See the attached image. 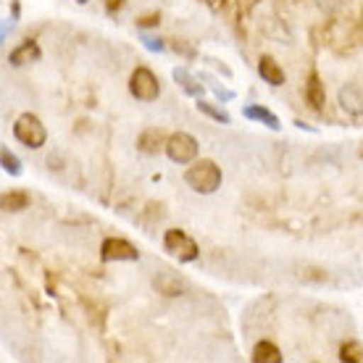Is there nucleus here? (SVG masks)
Listing matches in <instances>:
<instances>
[{"label":"nucleus","mask_w":363,"mask_h":363,"mask_svg":"<svg viewBox=\"0 0 363 363\" xmlns=\"http://www.w3.org/2000/svg\"><path fill=\"white\" fill-rule=\"evenodd\" d=\"M129 92L135 95L137 100H155L161 95V82L147 66H137L132 77H129Z\"/></svg>","instance_id":"obj_5"},{"label":"nucleus","mask_w":363,"mask_h":363,"mask_svg":"<svg viewBox=\"0 0 363 363\" xmlns=\"http://www.w3.org/2000/svg\"><path fill=\"white\" fill-rule=\"evenodd\" d=\"M40 58V48H37L35 40H27V43H21V45L16 48V50H11L9 61L13 66H21L27 64V61H37Z\"/></svg>","instance_id":"obj_13"},{"label":"nucleus","mask_w":363,"mask_h":363,"mask_svg":"<svg viewBox=\"0 0 363 363\" xmlns=\"http://www.w3.org/2000/svg\"><path fill=\"white\" fill-rule=\"evenodd\" d=\"M174 50H179V53H184V55H195V50H192L187 43H182V40H177V43H174Z\"/></svg>","instance_id":"obj_22"},{"label":"nucleus","mask_w":363,"mask_h":363,"mask_svg":"<svg viewBox=\"0 0 363 363\" xmlns=\"http://www.w3.org/2000/svg\"><path fill=\"white\" fill-rule=\"evenodd\" d=\"M124 3H127V0H106V9H108L111 13H113V11L124 9Z\"/></svg>","instance_id":"obj_24"},{"label":"nucleus","mask_w":363,"mask_h":363,"mask_svg":"<svg viewBox=\"0 0 363 363\" xmlns=\"http://www.w3.org/2000/svg\"><path fill=\"white\" fill-rule=\"evenodd\" d=\"M77 3H87V0H77Z\"/></svg>","instance_id":"obj_27"},{"label":"nucleus","mask_w":363,"mask_h":363,"mask_svg":"<svg viewBox=\"0 0 363 363\" xmlns=\"http://www.w3.org/2000/svg\"><path fill=\"white\" fill-rule=\"evenodd\" d=\"M198 111H203L206 116H211L213 121H218V124H229L232 121V116H229L224 108H218V106H211L208 100H198Z\"/></svg>","instance_id":"obj_18"},{"label":"nucleus","mask_w":363,"mask_h":363,"mask_svg":"<svg viewBox=\"0 0 363 363\" xmlns=\"http://www.w3.org/2000/svg\"><path fill=\"white\" fill-rule=\"evenodd\" d=\"M29 208V195L24 190L3 192V211H24Z\"/></svg>","instance_id":"obj_16"},{"label":"nucleus","mask_w":363,"mask_h":363,"mask_svg":"<svg viewBox=\"0 0 363 363\" xmlns=\"http://www.w3.org/2000/svg\"><path fill=\"white\" fill-rule=\"evenodd\" d=\"M0 164H3V169H6L11 177H18V174H21V161L11 153L9 147H3V150H0Z\"/></svg>","instance_id":"obj_19"},{"label":"nucleus","mask_w":363,"mask_h":363,"mask_svg":"<svg viewBox=\"0 0 363 363\" xmlns=\"http://www.w3.org/2000/svg\"><path fill=\"white\" fill-rule=\"evenodd\" d=\"M166 143H169V135L164 129H145L143 135L137 137V147H140V153L145 155H158L161 150H166Z\"/></svg>","instance_id":"obj_8"},{"label":"nucleus","mask_w":363,"mask_h":363,"mask_svg":"<svg viewBox=\"0 0 363 363\" xmlns=\"http://www.w3.org/2000/svg\"><path fill=\"white\" fill-rule=\"evenodd\" d=\"M153 287L161 292V295H166V298H177V295H184V292H187V279L164 269V272H158L153 277Z\"/></svg>","instance_id":"obj_7"},{"label":"nucleus","mask_w":363,"mask_h":363,"mask_svg":"<svg viewBox=\"0 0 363 363\" xmlns=\"http://www.w3.org/2000/svg\"><path fill=\"white\" fill-rule=\"evenodd\" d=\"M174 82L179 84L182 90L187 92V95H192V98L203 95V84L195 82V77H192L187 69H174Z\"/></svg>","instance_id":"obj_15"},{"label":"nucleus","mask_w":363,"mask_h":363,"mask_svg":"<svg viewBox=\"0 0 363 363\" xmlns=\"http://www.w3.org/2000/svg\"><path fill=\"white\" fill-rule=\"evenodd\" d=\"M184 182H187L190 190L200 192V195H211V192H216L221 187V169L208 158H198L184 172Z\"/></svg>","instance_id":"obj_1"},{"label":"nucleus","mask_w":363,"mask_h":363,"mask_svg":"<svg viewBox=\"0 0 363 363\" xmlns=\"http://www.w3.org/2000/svg\"><path fill=\"white\" fill-rule=\"evenodd\" d=\"M253 363H281V350L269 340H261L258 345L253 347V355H250Z\"/></svg>","instance_id":"obj_12"},{"label":"nucleus","mask_w":363,"mask_h":363,"mask_svg":"<svg viewBox=\"0 0 363 363\" xmlns=\"http://www.w3.org/2000/svg\"><path fill=\"white\" fill-rule=\"evenodd\" d=\"M340 361L342 363H363V345L358 340H347L340 345Z\"/></svg>","instance_id":"obj_17"},{"label":"nucleus","mask_w":363,"mask_h":363,"mask_svg":"<svg viewBox=\"0 0 363 363\" xmlns=\"http://www.w3.org/2000/svg\"><path fill=\"white\" fill-rule=\"evenodd\" d=\"M258 74H261V79H264V82H269L272 87H281V84L287 82L284 69L274 61L272 55H261V58H258Z\"/></svg>","instance_id":"obj_10"},{"label":"nucleus","mask_w":363,"mask_h":363,"mask_svg":"<svg viewBox=\"0 0 363 363\" xmlns=\"http://www.w3.org/2000/svg\"><path fill=\"white\" fill-rule=\"evenodd\" d=\"M358 155H361V158H363V147H361V153H358Z\"/></svg>","instance_id":"obj_28"},{"label":"nucleus","mask_w":363,"mask_h":363,"mask_svg":"<svg viewBox=\"0 0 363 363\" xmlns=\"http://www.w3.org/2000/svg\"><path fill=\"white\" fill-rule=\"evenodd\" d=\"M158 21H161V16H158V13H145V16L137 18V27H143V29L158 27Z\"/></svg>","instance_id":"obj_20"},{"label":"nucleus","mask_w":363,"mask_h":363,"mask_svg":"<svg viewBox=\"0 0 363 363\" xmlns=\"http://www.w3.org/2000/svg\"><path fill=\"white\" fill-rule=\"evenodd\" d=\"M318 6H321V9H327V11H335L337 6H340V0H318Z\"/></svg>","instance_id":"obj_25"},{"label":"nucleus","mask_w":363,"mask_h":363,"mask_svg":"<svg viewBox=\"0 0 363 363\" xmlns=\"http://www.w3.org/2000/svg\"><path fill=\"white\" fill-rule=\"evenodd\" d=\"M211 3V9H218V0H208Z\"/></svg>","instance_id":"obj_26"},{"label":"nucleus","mask_w":363,"mask_h":363,"mask_svg":"<svg viewBox=\"0 0 363 363\" xmlns=\"http://www.w3.org/2000/svg\"><path fill=\"white\" fill-rule=\"evenodd\" d=\"M258 3H261V0H240V3H237V11H240V16H247V13H250V11H253Z\"/></svg>","instance_id":"obj_21"},{"label":"nucleus","mask_w":363,"mask_h":363,"mask_svg":"<svg viewBox=\"0 0 363 363\" xmlns=\"http://www.w3.org/2000/svg\"><path fill=\"white\" fill-rule=\"evenodd\" d=\"M164 250L169 255H174L177 261H182V264H192V261H198V255H200L198 242H195L184 229H169V232H166Z\"/></svg>","instance_id":"obj_3"},{"label":"nucleus","mask_w":363,"mask_h":363,"mask_svg":"<svg viewBox=\"0 0 363 363\" xmlns=\"http://www.w3.org/2000/svg\"><path fill=\"white\" fill-rule=\"evenodd\" d=\"M143 43H145V48H150V50H164V48H166L161 40H150V37H145Z\"/></svg>","instance_id":"obj_23"},{"label":"nucleus","mask_w":363,"mask_h":363,"mask_svg":"<svg viewBox=\"0 0 363 363\" xmlns=\"http://www.w3.org/2000/svg\"><path fill=\"white\" fill-rule=\"evenodd\" d=\"M13 137L24 147L37 150V147H43L48 143V129L40 121V116H35V113H21L16 118V124H13Z\"/></svg>","instance_id":"obj_2"},{"label":"nucleus","mask_w":363,"mask_h":363,"mask_svg":"<svg viewBox=\"0 0 363 363\" xmlns=\"http://www.w3.org/2000/svg\"><path fill=\"white\" fill-rule=\"evenodd\" d=\"M140 258V250H137L129 240L124 237H108L103 245H100V261L106 264H116V261H137Z\"/></svg>","instance_id":"obj_6"},{"label":"nucleus","mask_w":363,"mask_h":363,"mask_svg":"<svg viewBox=\"0 0 363 363\" xmlns=\"http://www.w3.org/2000/svg\"><path fill=\"white\" fill-rule=\"evenodd\" d=\"M340 106H342V111H345V113H350V116H361V113H363L361 90H358L355 84H347V87H342V90H340Z\"/></svg>","instance_id":"obj_11"},{"label":"nucleus","mask_w":363,"mask_h":363,"mask_svg":"<svg viewBox=\"0 0 363 363\" xmlns=\"http://www.w3.org/2000/svg\"><path fill=\"white\" fill-rule=\"evenodd\" d=\"M200 143L187 132H177V135H169V143H166V155L172 158L174 164H192L198 158Z\"/></svg>","instance_id":"obj_4"},{"label":"nucleus","mask_w":363,"mask_h":363,"mask_svg":"<svg viewBox=\"0 0 363 363\" xmlns=\"http://www.w3.org/2000/svg\"><path fill=\"white\" fill-rule=\"evenodd\" d=\"M306 103H308L316 113H321V111H324V103H327V90H324V82H321L318 72H311L308 79H306Z\"/></svg>","instance_id":"obj_9"},{"label":"nucleus","mask_w":363,"mask_h":363,"mask_svg":"<svg viewBox=\"0 0 363 363\" xmlns=\"http://www.w3.org/2000/svg\"><path fill=\"white\" fill-rule=\"evenodd\" d=\"M245 118H253V121H261V124H266L269 129H281V121L277 118V113H272L269 108H264V106H245Z\"/></svg>","instance_id":"obj_14"}]
</instances>
